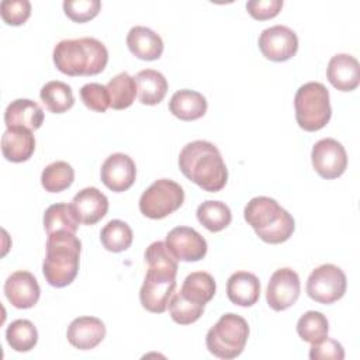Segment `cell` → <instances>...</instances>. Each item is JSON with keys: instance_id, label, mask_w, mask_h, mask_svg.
I'll return each mask as SVG.
<instances>
[{"instance_id": "19", "label": "cell", "mask_w": 360, "mask_h": 360, "mask_svg": "<svg viewBox=\"0 0 360 360\" xmlns=\"http://www.w3.org/2000/svg\"><path fill=\"white\" fill-rule=\"evenodd\" d=\"M4 122L7 128L38 129L44 122V111L32 100L17 98L11 101L4 111Z\"/></svg>"}, {"instance_id": "35", "label": "cell", "mask_w": 360, "mask_h": 360, "mask_svg": "<svg viewBox=\"0 0 360 360\" xmlns=\"http://www.w3.org/2000/svg\"><path fill=\"white\" fill-rule=\"evenodd\" d=\"M80 97L84 105L97 112H105L110 107V94L104 84L87 83L80 89Z\"/></svg>"}, {"instance_id": "3", "label": "cell", "mask_w": 360, "mask_h": 360, "mask_svg": "<svg viewBox=\"0 0 360 360\" xmlns=\"http://www.w3.org/2000/svg\"><path fill=\"white\" fill-rule=\"evenodd\" d=\"M53 63L68 76H93L104 70L108 62L105 45L91 37L62 39L53 48Z\"/></svg>"}, {"instance_id": "29", "label": "cell", "mask_w": 360, "mask_h": 360, "mask_svg": "<svg viewBox=\"0 0 360 360\" xmlns=\"http://www.w3.org/2000/svg\"><path fill=\"white\" fill-rule=\"evenodd\" d=\"M197 219L208 231L219 232L231 224L232 214L225 202L207 200L198 205Z\"/></svg>"}, {"instance_id": "17", "label": "cell", "mask_w": 360, "mask_h": 360, "mask_svg": "<svg viewBox=\"0 0 360 360\" xmlns=\"http://www.w3.org/2000/svg\"><path fill=\"white\" fill-rule=\"evenodd\" d=\"M66 338L76 349L90 350L105 338V325L96 316H79L68 326Z\"/></svg>"}, {"instance_id": "22", "label": "cell", "mask_w": 360, "mask_h": 360, "mask_svg": "<svg viewBox=\"0 0 360 360\" xmlns=\"http://www.w3.org/2000/svg\"><path fill=\"white\" fill-rule=\"evenodd\" d=\"M226 294L235 305L252 307L260 297V281L253 273L236 271L228 278Z\"/></svg>"}, {"instance_id": "31", "label": "cell", "mask_w": 360, "mask_h": 360, "mask_svg": "<svg viewBox=\"0 0 360 360\" xmlns=\"http://www.w3.org/2000/svg\"><path fill=\"white\" fill-rule=\"evenodd\" d=\"M132 229L121 219H112L104 225L100 232V240L103 246L114 253L127 250L132 243Z\"/></svg>"}, {"instance_id": "1", "label": "cell", "mask_w": 360, "mask_h": 360, "mask_svg": "<svg viewBox=\"0 0 360 360\" xmlns=\"http://www.w3.org/2000/svg\"><path fill=\"white\" fill-rule=\"evenodd\" d=\"M145 262L148 271L139 290V301L146 311L162 314L167 309L176 290L177 259L166 242L156 240L146 248Z\"/></svg>"}, {"instance_id": "25", "label": "cell", "mask_w": 360, "mask_h": 360, "mask_svg": "<svg viewBox=\"0 0 360 360\" xmlns=\"http://www.w3.org/2000/svg\"><path fill=\"white\" fill-rule=\"evenodd\" d=\"M215 290L217 284L210 273L194 271L184 278L180 294L194 304L205 305L215 295Z\"/></svg>"}, {"instance_id": "23", "label": "cell", "mask_w": 360, "mask_h": 360, "mask_svg": "<svg viewBox=\"0 0 360 360\" xmlns=\"http://www.w3.org/2000/svg\"><path fill=\"white\" fill-rule=\"evenodd\" d=\"M170 112L183 121H193L201 118L207 111L205 97L190 89L177 90L169 101Z\"/></svg>"}, {"instance_id": "4", "label": "cell", "mask_w": 360, "mask_h": 360, "mask_svg": "<svg viewBox=\"0 0 360 360\" xmlns=\"http://www.w3.org/2000/svg\"><path fill=\"white\" fill-rule=\"evenodd\" d=\"M82 242L75 233L55 232L48 235L42 273L48 284L60 288L69 285L77 276Z\"/></svg>"}, {"instance_id": "6", "label": "cell", "mask_w": 360, "mask_h": 360, "mask_svg": "<svg viewBox=\"0 0 360 360\" xmlns=\"http://www.w3.org/2000/svg\"><path fill=\"white\" fill-rule=\"evenodd\" d=\"M248 338L249 325L246 319L233 312H228L207 332L205 345L208 352L215 357L229 360L243 352Z\"/></svg>"}, {"instance_id": "32", "label": "cell", "mask_w": 360, "mask_h": 360, "mask_svg": "<svg viewBox=\"0 0 360 360\" xmlns=\"http://www.w3.org/2000/svg\"><path fill=\"white\" fill-rule=\"evenodd\" d=\"M75 179L73 167L63 160L48 165L41 174V184L49 193H59L70 187Z\"/></svg>"}, {"instance_id": "10", "label": "cell", "mask_w": 360, "mask_h": 360, "mask_svg": "<svg viewBox=\"0 0 360 360\" xmlns=\"http://www.w3.org/2000/svg\"><path fill=\"white\" fill-rule=\"evenodd\" d=\"M312 166L323 179H336L347 167V155L340 142L333 138H323L312 146Z\"/></svg>"}, {"instance_id": "2", "label": "cell", "mask_w": 360, "mask_h": 360, "mask_svg": "<svg viewBox=\"0 0 360 360\" xmlns=\"http://www.w3.org/2000/svg\"><path fill=\"white\" fill-rule=\"evenodd\" d=\"M181 173L202 190L217 193L228 180V170L218 148L208 141L188 142L179 155Z\"/></svg>"}, {"instance_id": "26", "label": "cell", "mask_w": 360, "mask_h": 360, "mask_svg": "<svg viewBox=\"0 0 360 360\" xmlns=\"http://www.w3.org/2000/svg\"><path fill=\"white\" fill-rule=\"evenodd\" d=\"M79 224L80 222L77 221L70 204H65V202L52 204L46 208L44 214V228L48 235H52L60 231L76 233Z\"/></svg>"}, {"instance_id": "15", "label": "cell", "mask_w": 360, "mask_h": 360, "mask_svg": "<svg viewBox=\"0 0 360 360\" xmlns=\"http://www.w3.org/2000/svg\"><path fill=\"white\" fill-rule=\"evenodd\" d=\"M4 294L13 307L27 309L38 302L41 288L37 278L30 271L18 270L7 277Z\"/></svg>"}, {"instance_id": "7", "label": "cell", "mask_w": 360, "mask_h": 360, "mask_svg": "<svg viewBox=\"0 0 360 360\" xmlns=\"http://www.w3.org/2000/svg\"><path fill=\"white\" fill-rule=\"evenodd\" d=\"M295 120L304 131H318L323 128L332 115L329 91L319 82L302 84L294 97Z\"/></svg>"}, {"instance_id": "36", "label": "cell", "mask_w": 360, "mask_h": 360, "mask_svg": "<svg viewBox=\"0 0 360 360\" xmlns=\"http://www.w3.org/2000/svg\"><path fill=\"white\" fill-rule=\"evenodd\" d=\"M101 8L100 0H65V14L76 22H86L94 18Z\"/></svg>"}, {"instance_id": "33", "label": "cell", "mask_w": 360, "mask_h": 360, "mask_svg": "<svg viewBox=\"0 0 360 360\" xmlns=\"http://www.w3.org/2000/svg\"><path fill=\"white\" fill-rule=\"evenodd\" d=\"M329 323L326 316L319 311H307L297 322L298 336L308 343H316L328 336Z\"/></svg>"}, {"instance_id": "12", "label": "cell", "mask_w": 360, "mask_h": 360, "mask_svg": "<svg viewBox=\"0 0 360 360\" xmlns=\"http://www.w3.org/2000/svg\"><path fill=\"white\" fill-rule=\"evenodd\" d=\"M259 49L264 58L274 62H284L297 53L298 37L291 28L277 24L262 31Z\"/></svg>"}, {"instance_id": "30", "label": "cell", "mask_w": 360, "mask_h": 360, "mask_svg": "<svg viewBox=\"0 0 360 360\" xmlns=\"http://www.w3.org/2000/svg\"><path fill=\"white\" fill-rule=\"evenodd\" d=\"M6 339L15 352H30L38 342V332L28 319H15L6 329Z\"/></svg>"}, {"instance_id": "16", "label": "cell", "mask_w": 360, "mask_h": 360, "mask_svg": "<svg viewBox=\"0 0 360 360\" xmlns=\"http://www.w3.org/2000/svg\"><path fill=\"white\" fill-rule=\"evenodd\" d=\"M70 205L80 224L94 225L105 217L108 198L98 188L86 187L73 197Z\"/></svg>"}, {"instance_id": "21", "label": "cell", "mask_w": 360, "mask_h": 360, "mask_svg": "<svg viewBox=\"0 0 360 360\" xmlns=\"http://www.w3.org/2000/svg\"><path fill=\"white\" fill-rule=\"evenodd\" d=\"M127 45L136 58L143 60L159 59L163 52V41L160 35L143 25H135L129 30Z\"/></svg>"}, {"instance_id": "37", "label": "cell", "mask_w": 360, "mask_h": 360, "mask_svg": "<svg viewBox=\"0 0 360 360\" xmlns=\"http://www.w3.org/2000/svg\"><path fill=\"white\" fill-rule=\"evenodd\" d=\"M0 14L8 25H21L31 15V3L28 0H3Z\"/></svg>"}, {"instance_id": "9", "label": "cell", "mask_w": 360, "mask_h": 360, "mask_svg": "<svg viewBox=\"0 0 360 360\" xmlns=\"http://www.w3.org/2000/svg\"><path fill=\"white\" fill-rule=\"evenodd\" d=\"M346 276L342 269L326 263L314 269L307 280L309 298L319 304H332L346 292Z\"/></svg>"}, {"instance_id": "38", "label": "cell", "mask_w": 360, "mask_h": 360, "mask_svg": "<svg viewBox=\"0 0 360 360\" xmlns=\"http://www.w3.org/2000/svg\"><path fill=\"white\" fill-rule=\"evenodd\" d=\"M309 359L312 360H343L345 359V350L343 346L336 342L335 339L325 338L316 343H312L309 349Z\"/></svg>"}, {"instance_id": "11", "label": "cell", "mask_w": 360, "mask_h": 360, "mask_svg": "<svg viewBox=\"0 0 360 360\" xmlns=\"http://www.w3.org/2000/svg\"><path fill=\"white\" fill-rule=\"evenodd\" d=\"M300 291L298 274L290 267H283L271 274L266 290V300L271 309L284 311L297 302Z\"/></svg>"}, {"instance_id": "27", "label": "cell", "mask_w": 360, "mask_h": 360, "mask_svg": "<svg viewBox=\"0 0 360 360\" xmlns=\"http://www.w3.org/2000/svg\"><path fill=\"white\" fill-rule=\"evenodd\" d=\"M39 97L45 107L53 114H62L75 104L72 87L60 80H52L44 84Z\"/></svg>"}, {"instance_id": "18", "label": "cell", "mask_w": 360, "mask_h": 360, "mask_svg": "<svg viewBox=\"0 0 360 360\" xmlns=\"http://www.w3.org/2000/svg\"><path fill=\"white\" fill-rule=\"evenodd\" d=\"M326 76L330 84L340 91H352L360 83V66L354 56L338 53L330 58Z\"/></svg>"}, {"instance_id": "14", "label": "cell", "mask_w": 360, "mask_h": 360, "mask_svg": "<svg viewBox=\"0 0 360 360\" xmlns=\"http://www.w3.org/2000/svg\"><path fill=\"white\" fill-rule=\"evenodd\" d=\"M101 181L115 193L128 190L136 177V167L132 158L125 153L110 155L101 166Z\"/></svg>"}, {"instance_id": "20", "label": "cell", "mask_w": 360, "mask_h": 360, "mask_svg": "<svg viewBox=\"0 0 360 360\" xmlns=\"http://www.w3.org/2000/svg\"><path fill=\"white\" fill-rule=\"evenodd\" d=\"M35 150V138L27 128H7L1 136L3 156L14 163L28 160Z\"/></svg>"}, {"instance_id": "13", "label": "cell", "mask_w": 360, "mask_h": 360, "mask_svg": "<svg viewBox=\"0 0 360 360\" xmlns=\"http://www.w3.org/2000/svg\"><path fill=\"white\" fill-rule=\"evenodd\" d=\"M166 245L172 255L181 262H198L207 253V240L195 229L176 226L166 235Z\"/></svg>"}, {"instance_id": "28", "label": "cell", "mask_w": 360, "mask_h": 360, "mask_svg": "<svg viewBox=\"0 0 360 360\" xmlns=\"http://www.w3.org/2000/svg\"><path fill=\"white\" fill-rule=\"evenodd\" d=\"M105 87L110 94V107L114 110L128 108L138 94L135 77L129 76L127 72H121L110 79Z\"/></svg>"}, {"instance_id": "5", "label": "cell", "mask_w": 360, "mask_h": 360, "mask_svg": "<svg viewBox=\"0 0 360 360\" xmlns=\"http://www.w3.org/2000/svg\"><path fill=\"white\" fill-rule=\"evenodd\" d=\"M246 222L267 243H283L294 232V218L270 197H253L243 211Z\"/></svg>"}, {"instance_id": "34", "label": "cell", "mask_w": 360, "mask_h": 360, "mask_svg": "<svg viewBox=\"0 0 360 360\" xmlns=\"http://www.w3.org/2000/svg\"><path fill=\"white\" fill-rule=\"evenodd\" d=\"M169 312L172 319L180 325H190L195 322L204 312V305L194 304L186 300L180 291L174 292L169 302Z\"/></svg>"}, {"instance_id": "24", "label": "cell", "mask_w": 360, "mask_h": 360, "mask_svg": "<svg viewBox=\"0 0 360 360\" xmlns=\"http://www.w3.org/2000/svg\"><path fill=\"white\" fill-rule=\"evenodd\" d=\"M138 98L142 104L155 105L159 104L167 93L166 77L153 69H143L135 76Z\"/></svg>"}, {"instance_id": "8", "label": "cell", "mask_w": 360, "mask_h": 360, "mask_svg": "<svg viewBox=\"0 0 360 360\" xmlns=\"http://www.w3.org/2000/svg\"><path fill=\"white\" fill-rule=\"evenodd\" d=\"M184 191L170 179H159L152 183L139 198L141 212L150 219H162L181 207Z\"/></svg>"}, {"instance_id": "39", "label": "cell", "mask_w": 360, "mask_h": 360, "mask_svg": "<svg viewBox=\"0 0 360 360\" xmlns=\"http://www.w3.org/2000/svg\"><path fill=\"white\" fill-rule=\"evenodd\" d=\"M283 7V0H250L246 10L256 20H269L276 17Z\"/></svg>"}]
</instances>
